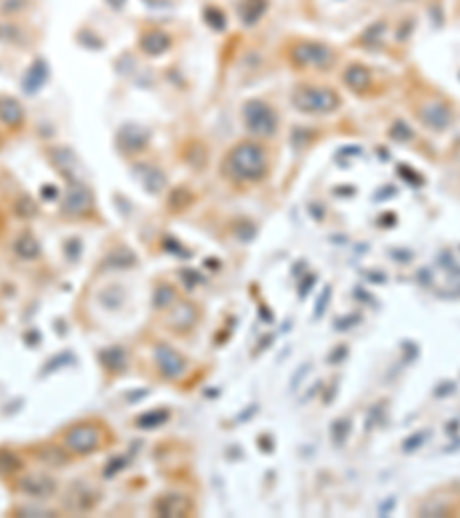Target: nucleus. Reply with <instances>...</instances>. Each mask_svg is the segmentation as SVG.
Instances as JSON below:
<instances>
[{"instance_id": "obj_1", "label": "nucleus", "mask_w": 460, "mask_h": 518, "mask_svg": "<svg viewBox=\"0 0 460 518\" xmlns=\"http://www.w3.org/2000/svg\"><path fill=\"white\" fill-rule=\"evenodd\" d=\"M228 173L238 180H260L267 173V157L255 143H240L233 153L226 157Z\"/></svg>"}, {"instance_id": "obj_2", "label": "nucleus", "mask_w": 460, "mask_h": 518, "mask_svg": "<svg viewBox=\"0 0 460 518\" xmlns=\"http://www.w3.org/2000/svg\"><path fill=\"white\" fill-rule=\"evenodd\" d=\"M292 104L301 113H332L338 109V97L330 88H301L295 93Z\"/></svg>"}, {"instance_id": "obj_3", "label": "nucleus", "mask_w": 460, "mask_h": 518, "mask_svg": "<svg viewBox=\"0 0 460 518\" xmlns=\"http://www.w3.org/2000/svg\"><path fill=\"white\" fill-rule=\"evenodd\" d=\"M244 122L249 127V132L255 136H269L274 134L276 129V115L274 111L267 106L265 102H249L244 106Z\"/></svg>"}, {"instance_id": "obj_4", "label": "nucleus", "mask_w": 460, "mask_h": 518, "mask_svg": "<svg viewBox=\"0 0 460 518\" xmlns=\"http://www.w3.org/2000/svg\"><path fill=\"white\" fill-rule=\"evenodd\" d=\"M65 444L76 454H90L102 444V431L92 424H78L65 433Z\"/></svg>"}, {"instance_id": "obj_5", "label": "nucleus", "mask_w": 460, "mask_h": 518, "mask_svg": "<svg viewBox=\"0 0 460 518\" xmlns=\"http://www.w3.org/2000/svg\"><path fill=\"white\" fill-rule=\"evenodd\" d=\"M292 60L297 65H313V67H330L334 56L330 49L320 47V44H313V42H304V44H297V47L292 49Z\"/></svg>"}, {"instance_id": "obj_6", "label": "nucleus", "mask_w": 460, "mask_h": 518, "mask_svg": "<svg viewBox=\"0 0 460 518\" xmlns=\"http://www.w3.org/2000/svg\"><path fill=\"white\" fill-rule=\"evenodd\" d=\"M419 117L424 120L426 127L430 129H446L451 122V109L446 106L444 102L439 100H430L422 104V109H419Z\"/></svg>"}, {"instance_id": "obj_7", "label": "nucleus", "mask_w": 460, "mask_h": 518, "mask_svg": "<svg viewBox=\"0 0 460 518\" xmlns=\"http://www.w3.org/2000/svg\"><path fill=\"white\" fill-rule=\"evenodd\" d=\"M157 364H159L163 376L168 378H180L182 373L187 371L184 357L180 352H175L173 348H168V346H159V348H157Z\"/></svg>"}, {"instance_id": "obj_8", "label": "nucleus", "mask_w": 460, "mask_h": 518, "mask_svg": "<svg viewBox=\"0 0 460 518\" xmlns=\"http://www.w3.org/2000/svg\"><path fill=\"white\" fill-rule=\"evenodd\" d=\"M19 491L30 497H49L56 493V480L46 475H28L19 482Z\"/></svg>"}, {"instance_id": "obj_9", "label": "nucleus", "mask_w": 460, "mask_h": 518, "mask_svg": "<svg viewBox=\"0 0 460 518\" xmlns=\"http://www.w3.org/2000/svg\"><path fill=\"white\" fill-rule=\"evenodd\" d=\"M25 120V111L21 106V102L14 100V97L0 95V122L10 129H19Z\"/></svg>"}, {"instance_id": "obj_10", "label": "nucleus", "mask_w": 460, "mask_h": 518, "mask_svg": "<svg viewBox=\"0 0 460 518\" xmlns=\"http://www.w3.org/2000/svg\"><path fill=\"white\" fill-rule=\"evenodd\" d=\"M92 205V196L83 185H71L67 189V196H65V210L71 214H81L85 210H90Z\"/></svg>"}, {"instance_id": "obj_11", "label": "nucleus", "mask_w": 460, "mask_h": 518, "mask_svg": "<svg viewBox=\"0 0 460 518\" xmlns=\"http://www.w3.org/2000/svg\"><path fill=\"white\" fill-rule=\"evenodd\" d=\"M14 254L23 260H35L37 256L42 254V247H39V242L32 238L30 233H23L21 238L14 242Z\"/></svg>"}, {"instance_id": "obj_12", "label": "nucleus", "mask_w": 460, "mask_h": 518, "mask_svg": "<svg viewBox=\"0 0 460 518\" xmlns=\"http://www.w3.org/2000/svg\"><path fill=\"white\" fill-rule=\"evenodd\" d=\"M345 83L350 85L352 90H364L368 88V83H371V76H368V71L364 67H359V65H354V67L347 69L345 74Z\"/></svg>"}, {"instance_id": "obj_13", "label": "nucleus", "mask_w": 460, "mask_h": 518, "mask_svg": "<svg viewBox=\"0 0 460 518\" xmlns=\"http://www.w3.org/2000/svg\"><path fill=\"white\" fill-rule=\"evenodd\" d=\"M168 37L161 35V32H154V35H146L141 42V47L148 51V54H161V51L168 49Z\"/></svg>"}, {"instance_id": "obj_14", "label": "nucleus", "mask_w": 460, "mask_h": 518, "mask_svg": "<svg viewBox=\"0 0 460 518\" xmlns=\"http://www.w3.org/2000/svg\"><path fill=\"white\" fill-rule=\"evenodd\" d=\"M42 67H44L42 63H35V67L30 69V74H28V81H25V88H28V90H37L39 85H42V83L46 81V76L42 74V71H39V69H42Z\"/></svg>"}, {"instance_id": "obj_15", "label": "nucleus", "mask_w": 460, "mask_h": 518, "mask_svg": "<svg viewBox=\"0 0 460 518\" xmlns=\"http://www.w3.org/2000/svg\"><path fill=\"white\" fill-rule=\"evenodd\" d=\"M456 161L460 164V141H458V146H456Z\"/></svg>"}]
</instances>
